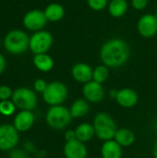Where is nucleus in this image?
<instances>
[{"label": "nucleus", "mask_w": 157, "mask_h": 158, "mask_svg": "<svg viewBox=\"0 0 157 158\" xmlns=\"http://www.w3.org/2000/svg\"><path fill=\"white\" fill-rule=\"evenodd\" d=\"M130 46L122 39L114 38L106 41L101 47L100 58L103 65L118 69L127 63L130 58Z\"/></svg>", "instance_id": "obj_1"}, {"label": "nucleus", "mask_w": 157, "mask_h": 158, "mask_svg": "<svg viewBox=\"0 0 157 158\" xmlns=\"http://www.w3.org/2000/svg\"><path fill=\"white\" fill-rule=\"evenodd\" d=\"M95 131V137L105 142L113 140L118 130L115 119L106 112H98L93 121Z\"/></svg>", "instance_id": "obj_2"}, {"label": "nucleus", "mask_w": 157, "mask_h": 158, "mask_svg": "<svg viewBox=\"0 0 157 158\" xmlns=\"http://www.w3.org/2000/svg\"><path fill=\"white\" fill-rule=\"evenodd\" d=\"M30 37L21 30H12L4 38L6 50L12 55L23 54L29 48Z\"/></svg>", "instance_id": "obj_3"}, {"label": "nucleus", "mask_w": 157, "mask_h": 158, "mask_svg": "<svg viewBox=\"0 0 157 158\" xmlns=\"http://www.w3.org/2000/svg\"><path fill=\"white\" fill-rule=\"evenodd\" d=\"M45 120L49 127L54 130H64L71 122L72 117L69 108L60 105L50 106L45 115Z\"/></svg>", "instance_id": "obj_4"}, {"label": "nucleus", "mask_w": 157, "mask_h": 158, "mask_svg": "<svg viewBox=\"0 0 157 158\" xmlns=\"http://www.w3.org/2000/svg\"><path fill=\"white\" fill-rule=\"evenodd\" d=\"M42 94L43 101L50 106H60L67 100L68 90L65 83L56 81L48 83L45 91Z\"/></svg>", "instance_id": "obj_5"}, {"label": "nucleus", "mask_w": 157, "mask_h": 158, "mask_svg": "<svg viewBox=\"0 0 157 158\" xmlns=\"http://www.w3.org/2000/svg\"><path fill=\"white\" fill-rule=\"evenodd\" d=\"M12 102L16 107L21 110L31 111L36 107L37 96L34 91L29 88L21 87L13 92Z\"/></svg>", "instance_id": "obj_6"}, {"label": "nucleus", "mask_w": 157, "mask_h": 158, "mask_svg": "<svg viewBox=\"0 0 157 158\" xmlns=\"http://www.w3.org/2000/svg\"><path fill=\"white\" fill-rule=\"evenodd\" d=\"M53 35L47 31H39L33 32L30 37L29 48L34 55L47 53L53 45Z\"/></svg>", "instance_id": "obj_7"}, {"label": "nucleus", "mask_w": 157, "mask_h": 158, "mask_svg": "<svg viewBox=\"0 0 157 158\" xmlns=\"http://www.w3.org/2000/svg\"><path fill=\"white\" fill-rule=\"evenodd\" d=\"M44 12L39 9H33L27 12L23 17V26L33 32L42 31L47 23Z\"/></svg>", "instance_id": "obj_8"}, {"label": "nucleus", "mask_w": 157, "mask_h": 158, "mask_svg": "<svg viewBox=\"0 0 157 158\" xmlns=\"http://www.w3.org/2000/svg\"><path fill=\"white\" fill-rule=\"evenodd\" d=\"M19 143V131L10 124L0 126V150L8 151L13 149Z\"/></svg>", "instance_id": "obj_9"}, {"label": "nucleus", "mask_w": 157, "mask_h": 158, "mask_svg": "<svg viewBox=\"0 0 157 158\" xmlns=\"http://www.w3.org/2000/svg\"><path fill=\"white\" fill-rule=\"evenodd\" d=\"M82 95L89 103L96 104L102 102L105 97V91L103 84L91 81L82 86Z\"/></svg>", "instance_id": "obj_10"}, {"label": "nucleus", "mask_w": 157, "mask_h": 158, "mask_svg": "<svg viewBox=\"0 0 157 158\" xmlns=\"http://www.w3.org/2000/svg\"><path fill=\"white\" fill-rule=\"evenodd\" d=\"M139 33L144 38H152L157 33V18L154 14H145L137 23Z\"/></svg>", "instance_id": "obj_11"}, {"label": "nucleus", "mask_w": 157, "mask_h": 158, "mask_svg": "<svg viewBox=\"0 0 157 158\" xmlns=\"http://www.w3.org/2000/svg\"><path fill=\"white\" fill-rule=\"evenodd\" d=\"M115 101L123 108H132L138 104L139 95L137 92L131 88H122L118 91V95Z\"/></svg>", "instance_id": "obj_12"}, {"label": "nucleus", "mask_w": 157, "mask_h": 158, "mask_svg": "<svg viewBox=\"0 0 157 158\" xmlns=\"http://www.w3.org/2000/svg\"><path fill=\"white\" fill-rule=\"evenodd\" d=\"M63 154L66 158H87L88 149L84 143L74 140L71 142H66Z\"/></svg>", "instance_id": "obj_13"}, {"label": "nucleus", "mask_w": 157, "mask_h": 158, "mask_svg": "<svg viewBox=\"0 0 157 158\" xmlns=\"http://www.w3.org/2000/svg\"><path fill=\"white\" fill-rule=\"evenodd\" d=\"M93 69L87 63L79 62L71 68V76L79 83L85 84L93 81Z\"/></svg>", "instance_id": "obj_14"}, {"label": "nucleus", "mask_w": 157, "mask_h": 158, "mask_svg": "<svg viewBox=\"0 0 157 158\" xmlns=\"http://www.w3.org/2000/svg\"><path fill=\"white\" fill-rule=\"evenodd\" d=\"M35 117L31 111L21 110L18 113L14 118V127L18 131L24 132L29 131L34 124Z\"/></svg>", "instance_id": "obj_15"}, {"label": "nucleus", "mask_w": 157, "mask_h": 158, "mask_svg": "<svg viewBox=\"0 0 157 158\" xmlns=\"http://www.w3.org/2000/svg\"><path fill=\"white\" fill-rule=\"evenodd\" d=\"M101 157L102 158H122V147L113 139L105 141L101 146Z\"/></svg>", "instance_id": "obj_16"}, {"label": "nucleus", "mask_w": 157, "mask_h": 158, "mask_svg": "<svg viewBox=\"0 0 157 158\" xmlns=\"http://www.w3.org/2000/svg\"><path fill=\"white\" fill-rule=\"evenodd\" d=\"M114 140L123 148L131 146L136 140L134 132L127 128H119L117 130Z\"/></svg>", "instance_id": "obj_17"}, {"label": "nucleus", "mask_w": 157, "mask_h": 158, "mask_svg": "<svg viewBox=\"0 0 157 158\" xmlns=\"http://www.w3.org/2000/svg\"><path fill=\"white\" fill-rule=\"evenodd\" d=\"M69 111L72 118H83L87 116V114L90 111V103L84 98H79L71 104Z\"/></svg>", "instance_id": "obj_18"}, {"label": "nucleus", "mask_w": 157, "mask_h": 158, "mask_svg": "<svg viewBox=\"0 0 157 158\" xmlns=\"http://www.w3.org/2000/svg\"><path fill=\"white\" fill-rule=\"evenodd\" d=\"M77 140L82 142V143H88L95 137V131L93 124L87 123V122H82L79 124L76 129H75Z\"/></svg>", "instance_id": "obj_19"}, {"label": "nucleus", "mask_w": 157, "mask_h": 158, "mask_svg": "<svg viewBox=\"0 0 157 158\" xmlns=\"http://www.w3.org/2000/svg\"><path fill=\"white\" fill-rule=\"evenodd\" d=\"M33 65L38 70L42 72H49L53 69L55 62L52 56H50L47 53L38 54L34 55Z\"/></svg>", "instance_id": "obj_20"}, {"label": "nucleus", "mask_w": 157, "mask_h": 158, "mask_svg": "<svg viewBox=\"0 0 157 158\" xmlns=\"http://www.w3.org/2000/svg\"><path fill=\"white\" fill-rule=\"evenodd\" d=\"M44 15L48 21L56 22L63 19L65 15V9L62 5L58 3H52L49 4L45 9L43 10Z\"/></svg>", "instance_id": "obj_21"}, {"label": "nucleus", "mask_w": 157, "mask_h": 158, "mask_svg": "<svg viewBox=\"0 0 157 158\" xmlns=\"http://www.w3.org/2000/svg\"><path fill=\"white\" fill-rule=\"evenodd\" d=\"M129 8L127 0H111L108 4V12L114 18L123 17Z\"/></svg>", "instance_id": "obj_22"}, {"label": "nucleus", "mask_w": 157, "mask_h": 158, "mask_svg": "<svg viewBox=\"0 0 157 158\" xmlns=\"http://www.w3.org/2000/svg\"><path fill=\"white\" fill-rule=\"evenodd\" d=\"M109 68L105 65H99L93 69V81L98 83H105L109 77Z\"/></svg>", "instance_id": "obj_23"}, {"label": "nucleus", "mask_w": 157, "mask_h": 158, "mask_svg": "<svg viewBox=\"0 0 157 158\" xmlns=\"http://www.w3.org/2000/svg\"><path fill=\"white\" fill-rule=\"evenodd\" d=\"M16 106L12 101L6 100V101H0V114L3 116H11L15 112Z\"/></svg>", "instance_id": "obj_24"}, {"label": "nucleus", "mask_w": 157, "mask_h": 158, "mask_svg": "<svg viewBox=\"0 0 157 158\" xmlns=\"http://www.w3.org/2000/svg\"><path fill=\"white\" fill-rule=\"evenodd\" d=\"M87 4L94 11H101L107 6V0H87Z\"/></svg>", "instance_id": "obj_25"}, {"label": "nucleus", "mask_w": 157, "mask_h": 158, "mask_svg": "<svg viewBox=\"0 0 157 158\" xmlns=\"http://www.w3.org/2000/svg\"><path fill=\"white\" fill-rule=\"evenodd\" d=\"M13 92L10 89V87L6 85L0 86V101H6L9 100V98L12 97Z\"/></svg>", "instance_id": "obj_26"}, {"label": "nucleus", "mask_w": 157, "mask_h": 158, "mask_svg": "<svg viewBox=\"0 0 157 158\" xmlns=\"http://www.w3.org/2000/svg\"><path fill=\"white\" fill-rule=\"evenodd\" d=\"M47 85H48V83L44 80H43V79H37L34 81V83H33V88H34V91L36 93L43 94L45 91Z\"/></svg>", "instance_id": "obj_27"}, {"label": "nucleus", "mask_w": 157, "mask_h": 158, "mask_svg": "<svg viewBox=\"0 0 157 158\" xmlns=\"http://www.w3.org/2000/svg\"><path fill=\"white\" fill-rule=\"evenodd\" d=\"M149 0H131V5L133 8L137 10H143L148 6Z\"/></svg>", "instance_id": "obj_28"}, {"label": "nucleus", "mask_w": 157, "mask_h": 158, "mask_svg": "<svg viewBox=\"0 0 157 158\" xmlns=\"http://www.w3.org/2000/svg\"><path fill=\"white\" fill-rule=\"evenodd\" d=\"M64 138H65V141L66 142H71V141L77 140V136H76L75 130H68L65 132Z\"/></svg>", "instance_id": "obj_29"}, {"label": "nucleus", "mask_w": 157, "mask_h": 158, "mask_svg": "<svg viewBox=\"0 0 157 158\" xmlns=\"http://www.w3.org/2000/svg\"><path fill=\"white\" fill-rule=\"evenodd\" d=\"M6 62L5 57L0 54V74H2L3 71L5 70V69H6Z\"/></svg>", "instance_id": "obj_30"}, {"label": "nucleus", "mask_w": 157, "mask_h": 158, "mask_svg": "<svg viewBox=\"0 0 157 158\" xmlns=\"http://www.w3.org/2000/svg\"><path fill=\"white\" fill-rule=\"evenodd\" d=\"M118 90H116V89H112L109 91V97L113 100H116L117 98V95H118Z\"/></svg>", "instance_id": "obj_31"}, {"label": "nucleus", "mask_w": 157, "mask_h": 158, "mask_svg": "<svg viewBox=\"0 0 157 158\" xmlns=\"http://www.w3.org/2000/svg\"><path fill=\"white\" fill-rule=\"evenodd\" d=\"M153 156L154 158H157V141L153 146Z\"/></svg>", "instance_id": "obj_32"}, {"label": "nucleus", "mask_w": 157, "mask_h": 158, "mask_svg": "<svg viewBox=\"0 0 157 158\" xmlns=\"http://www.w3.org/2000/svg\"><path fill=\"white\" fill-rule=\"evenodd\" d=\"M155 16H156V18H157V10H156V13H155Z\"/></svg>", "instance_id": "obj_33"}]
</instances>
